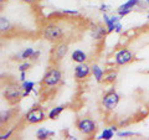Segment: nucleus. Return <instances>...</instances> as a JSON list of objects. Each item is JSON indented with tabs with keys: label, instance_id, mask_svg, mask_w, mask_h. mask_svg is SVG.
Segmentation results:
<instances>
[{
	"label": "nucleus",
	"instance_id": "f257e3e1",
	"mask_svg": "<svg viewBox=\"0 0 149 140\" xmlns=\"http://www.w3.org/2000/svg\"><path fill=\"white\" fill-rule=\"evenodd\" d=\"M41 35L45 40L50 41V42L57 44L60 41H62L63 39V29L60 25L55 24V22H49L42 27V31H41Z\"/></svg>",
	"mask_w": 149,
	"mask_h": 140
},
{
	"label": "nucleus",
	"instance_id": "f03ea898",
	"mask_svg": "<svg viewBox=\"0 0 149 140\" xmlns=\"http://www.w3.org/2000/svg\"><path fill=\"white\" fill-rule=\"evenodd\" d=\"M22 86L17 85L15 82H9L5 85V89H4V98L9 102L10 104H16L19 100L22 98Z\"/></svg>",
	"mask_w": 149,
	"mask_h": 140
},
{
	"label": "nucleus",
	"instance_id": "7ed1b4c3",
	"mask_svg": "<svg viewBox=\"0 0 149 140\" xmlns=\"http://www.w3.org/2000/svg\"><path fill=\"white\" fill-rule=\"evenodd\" d=\"M61 82H62V73L60 71V68H57L56 66L49 67V69L44 74L42 81H41V83L47 88L57 87Z\"/></svg>",
	"mask_w": 149,
	"mask_h": 140
},
{
	"label": "nucleus",
	"instance_id": "20e7f679",
	"mask_svg": "<svg viewBox=\"0 0 149 140\" xmlns=\"http://www.w3.org/2000/svg\"><path fill=\"white\" fill-rule=\"evenodd\" d=\"M120 97L114 89H111L107 93H104L103 97L101 99V105L106 112H112L117 108V105L119 103Z\"/></svg>",
	"mask_w": 149,
	"mask_h": 140
},
{
	"label": "nucleus",
	"instance_id": "39448f33",
	"mask_svg": "<svg viewBox=\"0 0 149 140\" xmlns=\"http://www.w3.org/2000/svg\"><path fill=\"white\" fill-rule=\"evenodd\" d=\"M47 118L45 110L41 108V107H34L31 108L27 113L24 115V122L26 124H30V125H35V124H39L41 122Z\"/></svg>",
	"mask_w": 149,
	"mask_h": 140
},
{
	"label": "nucleus",
	"instance_id": "423d86ee",
	"mask_svg": "<svg viewBox=\"0 0 149 140\" xmlns=\"http://www.w3.org/2000/svg\"><path fill=\"white\" fill-rule=\"evenodd\" d=\"M76 128L81 134L86 137H92L97 130V124L90 118H80L76 122Z\"/></svg>",
	"mask_w": 149,
	"mask_h": 140
},
{
	"label": "nucleus",
	"instance_id": "0eeeda50",
	"mask_svg": "<svg viewBox=\"0 0 149 140\" xmlns=\"http://www.w3.org/2000/svg\"><path fill=\"white\" fill-rule=\"evenodd\" d=\"M134 60V55L128 49H119L114 53V63L117 66H125Z\"/></svg>",
	"mask_w": 149,
	"mask_h": 140
},
{
	"label": "nucleus",
	"instance_id": "6e6552de",
	"mask_svg": "<svg viewBox=\"0 0 149 140\" xmlns=\"http://www.w3.org/2000/svg\"><path fill=\"white\" fill-rule=\"evenodd\" d=\"M68 52V45L60 41L55 46L52 51H51V61L52 62H58L66 56V53Z\"/></svg>",
	"mask_w": 149,
	"mask_h": 140
},
{
	"label": "nucleus",
	"instance_id": "1a4fd4ad",
	"mask_svg": "<svg viewBox=\"0 0 149 140\" xmlns=\"http://www.w3.org/2000/svg\"><path fill=\"white\" fill-rule=\"evenodd\" d=\"M92 73V69H91V66L86 62L83 63H77V66L74 67V78L77 81H83L85 78H87L90 74Z\"/></svg>",
	"mask_w": 149,
	"mask_h": 140
},
{
	"label": "nucleus",
	"instance_id": "9d476101",
	"mask_svg": "<svg viewBox=\"0 0 149 140\" xmlns=\"http://www.w3.org/2000/svg\"><path fill=\"white\" fill-rule=\"evenodd\" d=\"M71 60L76 63H83L87 61V53L82 50H74L71 53Z\"/></svg>",
	"mask_w": 149,
	"mask_h": 140
},
{
	"label": "nucleus",
	"instance_id": "9b49d317",
	"mask_svg": "<svg viewBox=\"0 0 149 140\" xmlns=\"http://www.w3.org/2000/svg\"><path fill=\"white\" fill-rule=\"evenodd\" d=\"M108 34L107 32V27H103V26H100V25H95L92 27V36L95 37L96 40H101Z\"/></svg>",
	"mask_w": 149,
	"mask_h": 140
},
{
	"label": "nucleus",
	"instance_id": "f8f14e48",
	"mask_svg": "<svg viewBox=\"0 0 149 140\" xmlns=\"http://www.w3.org/2000/svg\"><path fill=\"white\" fill-rule=\"evenodd\" d=\"M91 69H92V74H93V77H95L96 82L101 83L102 81H103V78H104V71L98 66V64H92Z\"/></svg>",
	"mask_w": 149,
	"mask_h": 140
},
{
	"label": "nucleus",
	"instance_id": "ddd939ff",
	"mask_svg": "<svg viewBox=\"0 0 149 140\" xmlns=\"http://www.w3.org/2000/svg\"><path fill=\"white\" fill-rule=\"evenodd\" d=\"M54 135H55V132H52V130H49L46 128H40V129H37V132H36V138L39 140L49 139L50 137H54Z\"/></svg>",
	"mask_w": 149,
	"mask_h": 140
},
{
	"label": "nucleus",
	"instance_id": "4468645a",
	"mask_svg": "<svg viewBox=\"0 0 149 140\" xmlns=\"http://www.w3.org/2000/svg\"><path fill=\"white\" fill-rule=\"evenodd\" d=\"M22 89H24V93H22V98H25L30 94L32 91H35V83L32 81H24L21 83Z\"/></svg>",
	"mask_w": 149,
	"mask_h": 140
},
{
	"label": "nucleus",
	"instance_id": "2eb2a0df",
	"mask_svg": "<svg viewBox=\"0 0 149 140\" xmlns=\"http://www.w3.org/2000/svg\"><path fill=\"white\" fill-rule=\"evenodd\" d=\"M65 110V105H57L55 107V108H52L50 110V113L47 114V118L51 119V120H55L58 118V115L62 113V112Z\"/></svg>",
	"mask_w": 149,
	"mask_h": 140
},
{
	"label": "nucleus",
	"instance_id": "dca6fc26",
	"mask_svg": "<svg viewBox=\"0 0 149 140\" xmlns=\"http://www.w3.org/2000/svg\"><path fill=\"white\" fill-rule=\"evenodd\" d=\"M102 19H103L104 26L107 27V32H108V34L113 32L114 31V22L111 20V17L107 15V12H103V16H102Z\"/></svg>",
	"mask_w": 149,
	"mask_h": 140
},
{
	"label": "nucleus",
	"instance_id": "f3484780",
	"mask_svg": "<svg viewBox=\"0 0 149 140\" xmlns=\"http://www.w3.org/2000/svg\"><path fill=\"white\" fill-rule=\"evenodd\" d=\"M114 133H116V132H114V130L112 129L111 127H109V128H104L103 132H102V134H101L97 139H101V140H111L112 138L114 137Z\"/></svg>",
	"mask_w": 149,
	"mask_h": 140
},
{
	"label": "nucleus",
	"instance_id": "a211bd4d",
	"mask_svg": "<svg viewBox=\"0 0 149 140\" xmlns=\"http://www.w3.org/2000/svg\"><path fill=\"white\" fill-rule=\"evenodd\" d=\"M34 52H35V50H34V49L27 47V49H25L24 51H22L20 55H19V58H17V60H22V61H26V60H29V58L32 57Z\"/></svg>",
	"mask_w": 149,
	"mask_h": 140
},
{
	"label": "nucleus",
	"instance_id": "6ab92c4d",
	"mask_svg": "<svg viewBox=\"0 0 149 140\" xmlns=\"http://www.w3.org/2000/svg\"><path fill=\"white\" fill-rule=\"evenodd\" d=\"M10 29H11V24L9 21V19L5 16H1L0 17V30H1V32H6Z\"/></svg>",
	"mask_w": 149,
	"mask_h": 140
},
{
	"label": "nucleus",
	"instance_id": "aec40b11",
	"mask_svg": "<svg viewBox=\"0 0 149 140\" xmlns=\"http://www.w3.org/2000/svg\"><path fill=\"white\" fill-rule=\"evenodd\" d=\"M139 4H141V0H128L127 3L122 4L118 9H130V10H133L136 6H138Z\"/></svg>",
	"mask_w": 149,
	"mask_h": 140
},
{
	"label": "nucleus",
	"instance_id": "412c9836",
	"mask_svg": "<svg viewBox=\"0 0 149 140\" xmlns=\"http://www.w3.org/2000/svg\"><path fill=\"white\" fill-rule=\"evenodd\" d=\"M116 78H117V72H114V71H111V72H108L104 76V78H103V81H104V83H113L114 81H116Z\"/></svg>",
	"mask_w": 149,
	"mask_h": 140
},
{
	"label": "nucleus",
	"instance_id": "4be33fe9",
	"mask_svg": "<svg viewBox=\"0 0 149 140\" xmlns=\"http://www.w3.org/2000/svg\"><path fill=\"white\" fill-rule=\"evenodd\" d=\"M9 119H10V112H9V110L1 112V116H0V123H1V125L6 124Z\"/></svg>",
	"mask_w": 149,
	"mask_h": 140
},
{
	"label": "nucleus",
	"instance_id": "5701e85b",
	"mask_svg": "<svg viewBox=\"0 0 149 140\" xmlns=\"http://www.w3.org/2000/svg\"><path fill=\"white\" fill-rule=\"evenodd\" d=\"M134 135H137V134L133 132H117L118 138H129V137H134Z\"/></svg>",
	"mask_w": 149,
	"mask_h": 140
},
{
	"label": "nucleus",
	"instance_id": "b1692460",
	"mask_svg": "<svg viewBox=\"0 0 149 140\" xmlns=\"http://www.w3.org/2000/svg\"><path fill=\"white\" fill-rule=\"evenodd\" d=\"M132 12V10H130V9H117V14L118 15L120 16V17H124V16H127L128 14H130Z\"/></svg>",
	"mask_w": 149,
	"mask_h": 140
},
{
	"label": "nucleus",
	"instance_id": "393cba45",
	"mask_svg": "<svg viewBox=\"0 0 149 140\" xmlns=\"http://www.w3.org/2000/svg\"><path fill=\"white\" fill-rule=\"evenodd\" d=\"M31 67V63L30 62H24V63H21L20 66H19V71L20 72H22V71H27V69H29Z\"/></svg>",
	"mask_w": 149,
	"mask_h": 140
},
{
	"label": "nucleus",
	"instance_id": "a878e982",
	"mask_svg": "<svg viewBox=\"0 0 149 140\" xmlns=\"http://www.w3.org/2000/svg\"><path fill=\"white\" fill-rule=\"evenodd\" d=\"M62 14H65V15H72V16L80 15V12H78L77 10H67V9H63V10H62Z\"/></svg>",
	"mask_w": 149,
	"mask_h": 140
},
{
	"label": "nucleus",
	"instance_id": "bb28decb",
	"mask_svg": "<svg viewBox=\"0 0 149 140\" xmlns=\"http://www.w3.org/2000/svg\"><path fill=\"white\" fill-rule=\"evenodd\" d=\"M122 30H123V26H122V24H120V21L116 22V24H114V32H116V34H120Z\"/></svg>",
	"mask_w": 149,
	"mask_h": 140
},
{
	"label": "nucleus",
	"instance_id": "cd10ccee",
	"mask_svg": "<svg viewBox=\"0 0 149 140\" xmlns=\"http://www.w3.org/2000/svg\"><path fill=\"white\" fill-rule=\"evenodd\" d=\"M11 134H13V130H9V132H6L5 134H1V137H0V140H6Z\"/></svg>",
	"mask_w": 149,
	"mask_h": 140
},
{
	"label": "nucleus",
	"instance_id": "c85d7f7f",
	"mask_svg": "<svg viewBox=\"0 0 149 140\" xmlns=\"http://www.w3.org/2000/svg\"><path fill=\"white\" fill-rule=\"evenodd\" d=\"M109 10V6L107 5V4H102V5H100V11L102 12H107Z\"/></svg>",
	"mask_w": 149,
	"mask_h": 140
},
{
	"label": "nucleus",
	"instance_id": "c756f323",
	"mask_svg": "<svg viewBox=\"0 0 149 140\" xmlns=\"http://www.w3.org/2000/svg\"><path fill=\"white\" fill-rule=\"evenodd\" d=\"M40 53H41V52H40V51H39V50H36V51H35V52H34V55H32V57H31L30 60H32V61H35V60H37V58H39V56H40Z\"/></svg>",
	"mask_w": 149,
	"mask_h": 140
},
{
	"label": "nucleus",
	"instance_id": "7c9ffc66",
	"mask_svg": "<svg viewBox=\"0 0 149 140\" xmlns=\"http://www.w3.org/2000/svg\"><path fill=\"white\" fill-rule=\"evenodd\" d=\"M20 81H21V82L26 81V71H22V72H20Z\"/></svg>",
	"mask_w": 149,
	"mask_h": 140
},
{
	"label": "nucleus",
	"instance_id": "2f4dec72",
	"mask_svg": "<svg viewBox=\"0 0 149 140\" xmlns=\"http://www.w3.org/2000/svg\"><path fill=\"white\" fill-rule=\"evenodd\" d=\"M24 3H26V4H34V3H36L37 0H22Z\"/></svg>",
	"mask_w": 149,
	"mask_h": 140
},
{
	"label": "nucleus",
	"instance_id": "473e14b6",
	"mask_svg": "<svg viewBox=\"0 0 149 140\" xmlns=\"http://www.w3.org/2000/svg\"><path fill=\"white\" fill-rule=\"evenodd\" d=\"M111 128H112V129H113V130H114V132H116V133H117V127H116V125H112V127H111Z\"/></svg>",
	"mask_w": 149,
	"mask_h": 140
},
{
	"label": "nucleus",
	"instance_id": "72a5a7b5",
	"mask_svg": "<svg viewBox=\"0 0 149 140\" xmlns=\"http://www.w3.org/2000/svg\"><path fill=\"white\" fill-rule=\"evenodd\" d=\"M146 3H147V5L149 6V0H146Z\"/></svg>",
	"mask_w": 149,
	"mask_h": 140
},
{
	"label": "nucleus",
	"instance_id": "f704fd0d",
	"mask_svg": "<svg viewBox=\"0 0 149 140\" xmlns=\"http://www.w3.org/2000/svg\"><path fill=\"white\" fill-rule=\"evenodd\" d=\"M0 1H1V3H4V1H8V0H0Z\"/></svg>",
	"mask_w": 149,
	"mask_h": 140
},
{
	"label": "nucleus",
	"instance_id": "c9c22d12",
	"mask_svg": "<svg viewBox=\"0 0 149 140\" xmlns=\"http://www.w3.org/2000/svg\"><path fill=\"white\" fill-rule=\"evenodd\" d=\"M147 19H148V20H149V14H148V16H147Z\"/></svg>",
	"mask_w": 149,
	"mask_h": 140
}]
</instances>
